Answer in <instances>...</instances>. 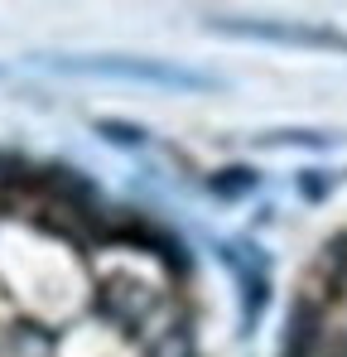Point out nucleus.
<instances>
[{
    "mask_svg": "<svg viewBox=\"0 0 347 357\" xmlns=\"http://www.w3.org/2000/svg\"><path fill=\"white\" fill-rule=\"evenodd\" d=\"M54 73H82V77H121V82H145V87H164V92H217L222 77L183 68L169 59H130V54H58L44 59Z\"/></svg>",
    "mask_w": 347,
    "mask_h": 357,
    "instance_id": "1",
    "label": "nucleus"
},
{
    "mask_svg": "<svg viewBox=\"0 0 347 357\" xmlns=\"http://www.w3.org/2000/svg\"><path fill=\"white\" fill-rule=\"evenodd\" d=\"M213 34L251 39V44H285V49H318V54H347V34L328 24L304 20H256V15H208Z\"/></svg>",
    "mask_w": 347,
    "mask_h": 357,
    "instance_id": "2",
    "label": "nucleus"
},
{
    "mask_svg": "<svg viewBox=\"0 0 347 357\" xmlns=\"http://www.w3.org/2000/svg\"><path fill=\"white\" fill-rule=\"evenodd\" d=\"M217 261L231 271V280L241 290V333H251L261 324L265 304H270V261H265V251L256 241H246V237L222 241L217 246Z\"/></svg>",
    "mask_w": 347,
    "mask_h": 357,
    "instance_id": "3",
    "label": "nucleus"
},
{
    "mask_svg": "<svg viewBox=\"0 0 347 357\" xmlns=\"http://www.w3.org/2000/svg\"><path fill=\"white\" fill-rule=\"evenodd\" d=\"M155 285H145V280H135V275H111V280H102V314L121 324V328H140L150 314H155Z\"/></svg>",
    "mask_w": 347,
    "mask_h": 357,
    "instance_id": "4",
    "label": "nucleus"
},
{
    "mask_svg": "<svg viewBox=\"0 0 347 357\" xmlns=\"http://www.w3.org/2000/svg\"><path fill=\"white\" fill-rule=\"evenodd\" d=\"M309 343H314V309H309V304H294V309H289L285 353L280 357H309Z\"/></svg>",
    "mask_w": 347,
    "mask_h": 357,
    "instance_id": "5",
    "label": "nucleus"
},
{
    "mask_svg": "<svg viewBox=\"0 0 347 357\" xmlns=\"http://www.w3.org/2000/svg\"><path fill=\"white\" fill-rule=\"evenodd\" d=\"M256 183H261V174H256V169L231 165V169H217V178H213V193H217V198H246Z\"/></svg>",
    "mask_w": 347,
    "mask_h": 357,
    "instance_id": "6",
    "label": "nucleus"
},
{
    "mask_svg": "<svg viewBox=\"0 0 347 357\" xmlns=\"http://www.w3.org/2000/svg\"><path fill=\"white\" fill-rule=\"evenodd\" d=\"M150 357H198L188 324H174V328H164V333L150 343Z\"/></svg>",
    "mask_w": 347,
    "mask_h": 357,
    "instance_id": "7",
    "label": "nucleus"
},
{
    "mask_svg": "<svg viewBox=\"0 0 347 357\" xmlns=\"http://www.w3.org/2000/svg\"><path fill=\"white\" fill-rule=\"evenodd\" d=\"M256 145H309V150H328L333 145V135H323V130H265V135H256Z\"/></svg>",
    "mask_w": 347,
    "mask_h": 357,
    "instance_id": "8",
    "label": "nucleus"
},
{
    "mask_svg": "<svg viewBox=\"0 0 347 357\" xmlns=\"http://www.w3.org/2000/svg\"><path fill=\"white\" fill-rule=\"evenodd\" d=\"M97 130H102L111 145H145V140H150V130H140V126H121V121H97Z\"/></svg>",
    "mask_w": 347,
    "mask_h": 357,
    "instance_id": "9",
    "label": "nucleus"
},
{
    "mask_svg": "<svg viewBox=\"0 0 347 357\" xmlns=\"http://www.w3.org/2000/svg\"><path fill=\"white\" fill-rule=\"evenodd\" d=\"M328 357H347V338H343V343H338V348H333Z\"/></svg>",
    "mask_w": 347,
    "mask_h": 357,
    "instance_id": "10",
    "label": "nucleus"
}]
</instances>
